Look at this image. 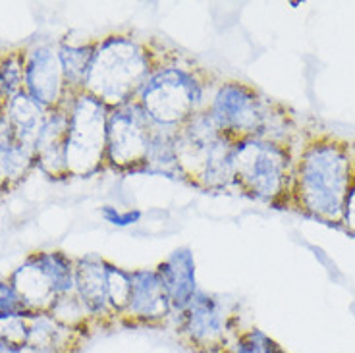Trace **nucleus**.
I'll use <instances>...</instances> for the list:
<instances>
[{
	"mask_svg": "<svg viewBox=\"0 0 355 353\" xmlns=\"http://www.w3.org/2000/svg\"><path fill=\"white\" fill-rule=\"evenodd\" d=\"M33 311L29 309L26 300L19 295L12 282H0V318L27 317Z\"/></svg>",
	"mask_w": 355,
	"mask_h": 353,
	"instance_id": "nucleus-24",
	"label": "nucleus"
},
{
	"mask_svg": "<svg viewBox=\"0 0 355 353\" xmlns=\"http://www.w3.org/2000/svg\"><path fill=\"white\" fill-rule=\"evenodd\" d=\"M297 193L313 214L327 221L342 218L349 193V159L344 149L332 143L311 145L300 164Z\"/></svg>",
	"mask_w": 355,
	"mask_h": 353,
	"instance_id": "nucleus-2",
	"label": "nucleus"
},
{
	"mask_svg": "<svg viewBox=\"0 0 355 353\" xmlns=\"http://www.w3.org/2000/svg\"><path fill=\"white\" fill-rule=\"evenodd\" d=\"M35 164V150L19 143L0 147V189L12 187Z\"/></svg>",
	"mask_w": 355,
	"mask_h": 353,
	"instance_id": "nucleus-19",
	"label": "nucleus"
},
{
	"mask_svg": "<svg viewBox=\"0 0 355 353\" xmlns=\"http://www.w3.org/2000/svg\"><path fill=\"white\" fill-rule=\"evenodd\" d=\"M76 330L60 325L46 311L27 317V347L31 353H70Z\"/></svg>",
	"mask_w": 355,
	"mask_h": 353,
	"instance_id": "nucleus-16",
	"label": "nucleus"
},
{
	"mask_svg": "<svg viewBox=\"0 0 355 353\" xmlns=\"http://www.w3.org/2000/svg\"><path fill=\"white\" fill-rule=\"evenodd\" d=\"M182 332L199 352H220L226 344V315L218 300L197 290L182 313Z\"/></svg>",
	"mask_w": 355,
	"mask_h": 353,
	"instance_id": "nucleus-10",
	"label": "nucleus"
},
{
	"mask_svg": "<svg viewBox=\"0 0 355 353\" xmlns=\"http://www.w3.org/2000/svg\"><path fill=\"white\" fill-rule=\"evenodd\" d=\"M103 216L107 218V222L110 224H114V226H132L135 222H139L141 218V211H137V209H133V211H125L120 212L114 207H103Z\"/></svg>",
	"mask_w": 355,
	"mask_h": 353,
	"instance_id": "nucleus-25",
	"label": "nucleus"
},
{
	"mask_svg": "<svg viewBox=\"0 0 355 353\" xmlns=\"http://www.w3.org/2000/svg\"><path fill=\"white\" fill-rule=\"evenodd\" d=\"M24 62L26 54L12 53L0 60V97L10 101L24 91Z\"/></svg>",
	"mask_w": 355,
	"mask_h": 353,
	"instance_id": "nucleus-20",
	"label": "nucleus"
},
{
	"mask_svg": "<svg viewBox=\"0 0 355 353\" xmlns=\"http://www.w3.org/2000/svg\"><path fill=\"white\" fill-rule=\"evenodd\" d=\"M49 112L51 110H46L44 106L35 103L26 91H21L19 95L12 97L10 101H4V105H2V114L8 118L14 135H16V141L33 150H35V143L41 135Z\"/></svg>",
	"mask_w": 355,
	"mask_h": 353,
	"instance_id": "nucleus-15",
	"label": "nucleus"
},
{
	"mask_svg": "<svg viewBox=\"0 0 355 353\" xmlns=\"http://www.w3.org/2000/svg\"><path fill=\"white\" fill-rule=\"evenodd\" d=\"M155 122L137 101L112 108L107 120V160L114 168L135 170L147 164Z\"/></svg>",
	"mask_w": 355,
	"mask_h": 353,
	"instance_id": "nucleus-7",
	"label": "nucleus"
},
{
	"mask_svg": "<svg viewBox=\"0 0 355 353\" xmlns=\"http://www.w3.org/2000/svg\"><path fill=\"white\" fill-rule=\"evenodd\" d=\"M211 116L228 137H263L268 110L261 98L241 83H226L218 89L211 106Z\"/></svg>",
	"mask_w": 355,
	"mask_h": 353,
	"instance_id": "nucleus-8",
	"label": "nucleus"
},
{
	"mask_svg": "<svg viewBox=\"0 0 355 353\" xmlns=\"http://www.w3.org/2000/svg\"><path fill=\"white\" fill-rule=\"evenodd\" d=\"M230 353H286L272 338L261 330H249L238 338Z\"/></svg>",
	"mask_w": 355,
	"mask_h": 353,
	"instance_id": "nucleus-23",
	"label": "nucleus"
},
{
	"mask_svg": "<svg viewBox=\"0 0 355 353\" xmlns=\"http://www.w3.org/2000/svg\"><path fill=\"white\" fill-rule=\"evenodd\" d=\"M14 288L33 313L49 311L60 295L76 291V265L62 253H37L12 274Z\"/></svg>",
	"mask_w": 355,
	"mask_h": 353,
	"instance_id": "nucleus-6",
	"label": "nucleus"
},
{
	"mask_svg": "<svg viewBox=\"0 0 355 353\" xmlns=\"http://www.w3.org/2000/svg\"><path fill=\"white\" fill-rule=\"evenodd\" d=\"M76 293L89 317L114 315L108 301V263L95 255L80 259L76 263Z\"/></svg>",
	"mask_w": 355,
	"mask_h": 353,
	"instance_id": "nucleus-12",
	"label": "nucleus"
},
{
	"mask_svg": "<svg viewBox=\"0 0 355 353\" xmlns=\"http://www.w3.org/2000/svg\"><path fill=\"white\" fill-rule=\"evenodd\" d=\"M201 98L203 87L191 71L166 66L153 71L135 101L155 124L180 130L197 114Z\"/></svg>",
	"mask_w": 355,
	"mask_h": 353,
	"instance_id": "nucleus-3",
	"label": "nucleus"
},
{
	"mask_svg": "<svg viewBox=\"0 0 355 353\" xmlns=\"http://www.w3.org/2000/svg\"><path fill=\"white\" fill-rule=\"evenodd\" d=\"M46 313L53 318H56L60 325L71 328V330H76V332H78V328H80L89 317L87 309L83 307V303H81V300L78 298L76 291H73V293H68V295L56 298Z\"/></svg>",
	"mask_w": 355,
	"mask_h": 353,
	"instance_id": "nucleus-21",
	"label": "nucleus"
},
{
	"mask_svg": "<svg viewBox=\"0 0 355 353\" xmlns=\"http://www.w3.org/2000/svg\"><path fill=\"white\" fill-rule=\"evenodd\" d=\"M108 106L80 91L68 105L66 168L68 176H89L107 159Z\"/></svg>",
	"mask_w": 355,
	"mask_h": 353,
	"instance_id": "nucleus-4",
	"label": "nucleus"
},
{
	"mask_svg": "<svg viewBox=\"0 0 355 353\" xmlns=\"http://www.w3.org/2000/svg\"><path fill=\"white\" fill-rule=\"evenodd\" d=\"M68 108H53L35 143V162L49 176H68L66 168Z\"/></svg>",
	"mask_w": 355,
	"mask_h": 353,
	"instance_id": "nucleus-13",
	"label": "nucleus"
},
{
	"mask_svg": "<svg viewBox=\"0 0 355 353\" xmlns=\"http://www.w3.org/2000/svg\"><path fill=\"white\" fill-rule=\"evenodd\" d=\"M132 276V291L124 315L143 322H157L172 313L168 295L162 288L157 270H135Z\"/></svg>",
	"mask_w": 355,
	"mask_h": 353,
	"instance_id": "nucleus-11",
	"label": "nucleus"
},
{
	"mask_svg": "<svg viewBox=\"0 0 355 353\" xmlns=\"http://www.w3.org/2000/svg\"><path fill=\"white\" fill-rule=\"evenodd\" d=\"M342 218L346 222V226L355 234V187L349 189V193H347L346 205H344V214H342Z\"/></svg>",
	"mask_w": 355,
	"mask_h": 353,
	"instance_id": "nucleus-26",
	"label": "nucleus"
},
{
	"mask_svg": "<svg viewBox=\"0 0 355 353\" xmlns=\"http://www.w3.org/2000/svg\"><path fill=\"white\" fill-rule=\"evenodd\" d=\"M234 184L249 195L272 201L284 191L288 180L286 150L265 137H248L234 145Z\"/></svg>",
	"mask_w": 355,
	"mask_h": 353,
	"instance_id": "nucleus-5",
	"label": "nucleus"
},
{
	"mask_svg": "<svg viewBox=\"0 0 355 353\" xmlns=\"http://www.w3.org/2000/svg\"><path fill=\"white\" fill-rule=\"evenodd\" d=\"M153 74L145 46L130 37L114 35L95 46L85 87L108 108L130 105Z\"/></svg>",
	"mask_w": 355,
	"mask_h": 353,
	"instance_id": "nucleus-1",
	"label": "nucleus"
},
{
	"mask_svg": "<svg viewBox=\"0 0 355 353\" xmlns=\"http://www.w3.org/2000/svg\"><path fill=\"white\" fill-rule=\"evenodd\" d=\"M93 54H95V46H73V44H62L58 49V56H60V64H62L64 80L66 85L70 89H81L85 87V80H87L89 68L93 62Z\"/></svg>",
	"mask_w": 355,
	"mask_h": 353,
	"instance_id": "nucleus-18",
	"label": "nucleus"
},
{
	"mask_svg": "<svg viewBox=\"0 0 355 353\" xmlns=\"http://www.w3.org/2000/svg\"><path fill=\"white\" fill-rule=\"evenodd\" d=\"M234 145L236 143L232 141V137L224 133L211 145L201 170V180L205 186L222 189L234 184V164H232Z\"/></svg>",
	"mask_w": 355,
	"mask_h": 353,
	"instance_id": "nucleus-17",
	"label": "nucleus"
},
{
	"mask_svg": "<svg viewBox=\"0 0 355 353\" xmlns=\"http://www.w3.org/2000/svg\"><path fill=\"white\" fill-rule=\"evenodd\" d=\"M132 291V276L122 268L108 265V301L112 313H124Z\"/></svg>",
	"mask_w": 355,
	"mask_h": 353,
	"instance_id": "nucleus-22",
	"label": "nucleus"
},
{
	"mask_svg": "<svg viewBox=\"0 0 355 353\" xmlns=\"http://www.w3.org/2000/svg\"><path fill=\"white\" fill-rule=\"evenodd\" d=\"M157 274L168 295L172 311L184 313L197 293L196 261L191 251L186 248L174 251L166 261L160 263Z\"/></svg>",
	"mask_w": 355,
	"mask_h": 353,
	"instance_id": "nucleus-14",
	"label": "nucleus"
},
{
	"mask_svg": "<svg viewBox=\"0 0 355 353\" xmlns=\"http://www.w3.org/2000/svg\"><path fill=\"white\" fill-rule=\"evenodd\" d=\"M62 64L53 46H35L26 54L24 62V91L35 103L53 110L62 105L66 91Z\"/></svg>",
	"mask_w": 355,
	"mask_h": 353,
	"instance_id": "nucleus-9",
	"label": "nucleus"
}]
</instances>
